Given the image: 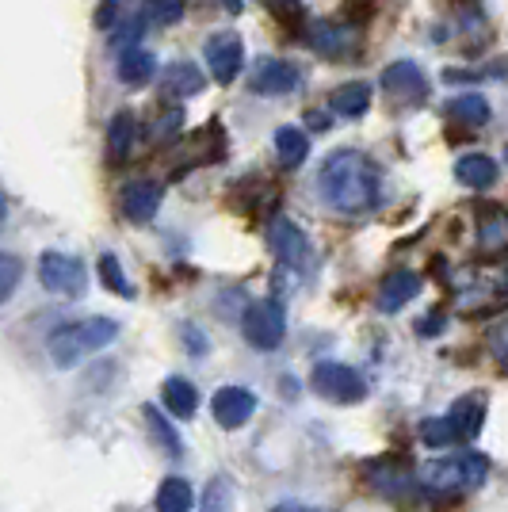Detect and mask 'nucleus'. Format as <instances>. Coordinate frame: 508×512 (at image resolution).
Masks as SVG:
<instances>
[{"instance_id":"nucleus-25","label":"nucleus","mask_w":508,"mask_h":512,"mask_svg":"<svg viewBox=\"0 0 508 512\" xmlns=\"http://www.w3.org/2000/svg\"><path fill=\"white\" fill-rule=\"evenodd\" d=\"M146 425H149V436L165 448V455H169V459H180V451H184L180 448V436H176V428L169 425V417H165L161 409L146 406Z\"/></svg>"},{"instance_id":"nucleus-29","label":"nucleus","mask_w":508,"mask_h":512,"mask_svg":"<svg viewBox=\"0 0 508 512\" xmlns=\"http://www.w3.org/2000/svg\"><path fill=\"white\" fill-rule=\"evenodd\" d=\"M199 512H233V490L226 478H214L211 486H207Z\"/></svg>"},{"instance_id":"nucleus-21","label":"nucleus","mask_w":508,"mask_h":512,"mask_svg":"<svg viewBox=\"0 0 508 512\" xmlns=\"http://www.w3.org/2000/svg\"><path fill=\"white\" fill-rule=\"evenodd\" d=\"M272 142H276L279 165H283V169H298V165L306 161V153H310V138H306V130H298V127H276Z\"/></svg>"},{"instance_id":"nucleus-16","label":"nucleus","mask_w":508,"mask_h":512,"mask_svg":"<svg viewBox=\"0 0 508 512\" xmlns=\"http://www.w3.org/2000/svg\"><path fill=\"white\" fill-rule=\"evenodd\" d=\"M310 43L325 58H348L352 46H356V31L352 27H340V23H314L310 27Z\"/></svg>"},{"instance_id":"nucleus-17","label":"nucleus","mask_w":508,"mask_h":512,"mask_svg":"<svg viewBox=\"0 0 508 512\" xmlns=\"http://www.w3.org/2000/svg\"><path fill=\"white\" fill-rule=\"evenodd\" d=\"M455 180L463 188L486 192V188L497 184V161L486 157V153H466V157H459V165H455Z\"/></svg>"},{"instance_id":"nucleus-34","label":"nucleus","mask_w":508,"mask_h":512,"mask_svg":"<svg viewBox=\"0 0 508 512\" xmlns=\"http://www.w3.org/2000/svg\"><path fill=\"white\" fill-rule=\"evenodd\" d=\"M268 512H321V509H310V505H298V501H279V505H272Z\"/></svg>"},{"instance_id":"nucleus-31","label":"nucleus","mask_w":508,"mask_h":512,"mask_svg":"<svg viewBox=\"0 0 508 512\" xmlns=\"http://www.w3.org/2000/svg\"><path fill=\"white\" fill-rule=\"evenodd\" d=\"M489 352H493L501 363H508V318L489 329Z\"/></svg>"},{"instance_id":"nucleus-33","label":"nucleus","mask_w":508,"mask_h":512,"mask_svg":"<svg viewBox=\"0 0 508 512\" xmlns=\"http://www.w3.org/2000/svg\"><path fill=\"white\" fill-rule=\"evenodd\" d=\"M440 329H444V321H440V314H424V318L417 321V333H421V337H436Z\"/></svg>"},{"instance_id":"nucleus-26","label":"nucleus","mask_w":508,"mask_h":512,"mask_svg":"<svg viewBox=\"0 0 508 512\" xmlns=\"http://www.w3.org/2000/svg\"><path fill=\"white\" fill-rule=\"evenodd\" d=\"M142 20L153 27H172L184 20V0H142Z\"/></svg>"},{"instance_id":"nucleus-1","label":"nucleus","mask_w":508,"mask_h":512,"mask_svg":"<svg viewBox=\"0 0 508 512\" xmlns=\"http://www.w3.org/2000/svg\"><path fill=\"white\" fill-rule=\"evenodd\" d=\"M321 199L340 214H363L379 203V169L360 150H337L318 172Z\"/></svg>"},{"instance_id":"nucleus-15","label":"nucleus","mask_w":508,"mask_h":512,"mask_svg":"<svg viewBox=\"0 0 508 512\" xmlns=\"http://www.w3.org/2000/svg\"><path fill=\"white\" fill-rule=\"evenodd\" d=\"M203 85H207V77H203L195 65L176 62L169 73L161 77V96H165L169 104H184L188 96H199V92H203Z\"/></svg>"},{"instance_id":"nucleus-18","label":"nucleus","mask_w":508,"mask_h":512,"mask_svg":"<svg viewBox=\"0 0 508 512\" xmlns=\"http://www.w3.org/2000/svg\"><path fill=\"white\" fill-rule=\"evenodd\" d=\"M329 107L337 111L340 119H360V115H367V107H371V85H363V81L337 85L333 96H329Z\"/></svg>"},{"instance_id":"nucleus-35","label":"nucleus","mask_w":508,"mask_h":512,"mask_svg":"<svg viewBox=\"0 0 508 512\" xmlns=\"http://www.w3.org/2000/svg\"><path fill=\"white\" fill-rule=\"evenodd\" d=\"M184 337H188V341H191V352H195V356H203V348H207V344H203V337H199V333H195L191 325H188V329H184Z\"/></svg>"},{"instance_id":"nucleus-28","label":"nucleus","mask_w":508,"mask_h":512,"mask_svg":"<svg viewBox=\"0 0 508 512\" xmlns=\"http://www.w3.org/2000/svg\"><path fill=\"white\" fill-rule=\"evenodd\" d=\"M482 245H486L489 253L508 249V214L505 211H489L486 218H482Z\"/></svg>"},{"instance_id":"nucleus-12","label":"nucleus","mask_w":508,"mask_h":512,"mask_svg":"<svg viewBox=\"0 0 508 512\" xmlns=\"http://www.w3.org/2000/svg\"><path fill=\"white\" fill-rule=\"evenodd\" d=\"M211 413L222 428L249 425L256 413V394L253 390H245V386H222V390L211 398Z\"/></svg>"},{"instance_id":"nucleus-8","label":"nucleus","mask_w":508,"mask_h":512,"mask_svg":"<svg viewBox=\"0 0 508 512\" xmlns=\"http://www.w3.org/2000/svg\"><path fill=\"white\" fill-rule=\"evenodd\" d=\"M203 58H207V69L214 73L218 85H233L241 73V62H245V50H241V39L233 31H214L203 43Z\"/></svg>"},{"instance_id":"nucleus-24","label":"nucleus","mask_w":508,"mask_h":512,"mask_svg":"<svg viewBox=\"0 0 508 512\" xmlns=\"http://www.w3.org/2000/svg\"><path fill=\"white\" fill-rule=\"evenodd\" d=\"M447 115H451L455 123H463V127H486L489 100L486 96H478V92H466V96H455V100L447 104Z\"/></svg>"},{"instance_id":"nucleus-38","label":"nucleus","mask_w":508,"mask_h":512,"mask_svg":"<svg viewBox=\"0 0 508 512\" xmlns=\"http://www.w3.org/2000/svg\"><path fill=\"white\" fill-rule=\"evenodd\" d=\"M505 165H508V146H505Z\"/></svg>"},{"instance_id":"nucleus-32","label":"nucleus","mask_w":508,"mask_h":512,"mask_svg":"<svg viewBox=\"0 0 508 512\" xmlns=\"http://www.w3.org/2000/svg\"><path fill=\"white\" fill-rule=\"evenodd\" d=\"M119 4H123V0H100V8H96V27H111V23L119 20Z\"/></svg>"},{"instance_id":"nucleus-27","label":"nucleus","mask_w":508,"mask_h":512,"mask_svg":"<svg viewBox=\"0 0 508 512\" xmlns=\"http://www.w3.org/2000/svg\"><path fill=\"white\" fill-rule=\"evenodd\" d=\"M96 272H100V283H104L111 295H123V299H134V287H130V279L123 276V264L115 260L111 253L100 256V264H96Z\"/></svg>"},{"instance_id":"nucleus-37","label":"nucleus","mask_w":508,"mask_h":512,"mask_svg":"<svg viewBox=\"0 0 508 512\" xmlns=\"http://www.w3.org/2000/svg\"><path fill=\"white\" fill-rule=\"evenodd\" d=\"M222 8H226V12H233V16H237V12H241V0H222Z\"/></svg>"},{"instance_id":"nucleus-5","label":"nucleus","mask_w":508,"mask_h":512,"mask_svg":"<svg viewBox=\"0 0 508 512\" xmlns=\"http://www.w3.org/2000/svg\"><path fill=\"white\" fill-rule=\"evenodd\" d=\"M241 337L260 348V352H276L283 337H287V314L276 299H260L253 302L245 314H241Z\"/></svg>"},{"instance_id":"nucleus-6","label":"nucleus","mask_w":508,"mask_h":512,"mask_svg":"<svg viewBox=\"0 0 508 512\" xmlns=\"http://www.w3.org/2000/svg\"><path fill=\"white\" fill-rule=\"evenodd\" d=\"M310 386L318 390L325 402H337V406H356L367 398V383L360 379V371H352L348 363L325 360L314 367L310 375Z\"/></svg>"},{"instance_id":"nucleus-2","label":"nucleus","mask_w":508,"mask_h":512,"mask_svg":"<svg viewBox=\"0 0 508 512\" xmlns=\"http://www.w3.org/2000/svg\"><path fill=\"white\" fill-rule=\"evenodd\" d=\"M119 337V321L115 318H85V321H69L62 329L50 333V360L54 367H77L88 352H100L107 344Z\"/></svg>"},{"instance_id":"nucleus-19","label":"nucleus","mask_w":508,"mask_h":512,"mask_svg":"<svg viewBox=\"0 0 508 512\" xmlns=\"http://www.w3.org/2000/svg\"><path fill=\"white\" fill-rule=\"evenodd\" d=\"M153 73H157V58H153L149 50H142V46L119 54V81H123V85H130V88L149 85Z\"/></svg>"},{"instance_id":"nucleus-7","label":"nucleus","mask_w":508,"mask_h":512,"mask_svg":"<svg viewBox=\"0 0 508 512\" xmlns=\"http://www.w3.org/2000/svg\"><path fill=\"white\" fill-rule=\"evenodd\" d=\"M39 283H43L50 295H65V299H81L85 295V283H88V272L85 264L77 260V256L69 253H58V249H50V253L39 256Z\"/></svg>"},{"instance_id":"nucleus-9","label":"nucleus","mask_w":508,"mask_h":512,"mask_svg":"<svg viewBox=\"0 0 508 512\" xmlns=\"http://www.w3.org/2000/svg\"><path fill=\"white\" fill-rule=\"evenodd\" d=\"M382 88H386V96L390 100H398L405 107H417L428 100V77L421 73V65L417 62H394L386 65V73H382Z\"/></svg>"},{"instance_id":"nucleus-36","label":"nucleus","mask_w":508,"mask_h":512,"mask_svg":"<svg viewBox=\"0 0 508 512\" xmlns=\"http://www.w3.org/2000/svg\"><path fill=\"white\" fill-rule=\"evenodd\" d=\"M260 4H268V8H295L298 0H260Z\"/></svg>"},{"instance_id":"nucleus-10","label":"nucleus","mask_w":508,"mask_h":512,"mask_svg":"<svg viewBox=\"0 0 508 512\" xmlns=\"http://www.w3.org/2000/svg\"><path fill=\"white\" fill-rule=\"evenodd\" d=\"M298 81H302L298 65L283 62V58H260L256 69L249 73V88L260 96H287L298 88Z\"/></svg>"},{"instance_id":"nucleus-13","label":"nucleus","mask_w":508,"mask_h":512,"mask_svg":"<svg viewBox=\"0 0 508 512\" xmlns=\"http://www.w3.org/2000/svg\"><path fill=\"white\" fill-rule=\"evenodd\" d=\"M421 295V276L417 272H409V268H398V272H390V276L382 279L379 287V310L382 314H398L402 306Z\"/></svg>"},{"instance_id":"nucleus-4","label":"nucleus","mask_w":508,"mask_h":512,"mask_svg":"<svg viewBox=\"0 0 508 512\" xmlns=\"http://www.w3.org/2000/svg\"><path fill=\"white\" fill-rule=\"evenodd\" d=\"M489 474V459L486 455H474V451H463L455 459H436L421 470V482L424 490H436V493H459L478 486L482 478Z\"/></svg>"},{"instance_id":"nucleus-23","label":"nucleus","mask_w":508,"mask_h":512,"mask_svg":"<svg viewBox=\"0 0 508 512\" xmlns=\"http://www.w3.org/2000/svg\"><path fill=\"white\" fill-rule=\"evenodd\" d=\"M157 512H191L195 509V493H191L188 478H165L161 486H157Z\"/></svg>"},{"instance_id":"nucleus-11","label":"nucleus","mask_w":508,"mask_h":512,"mask_svg":"<svg viewBox=\"0 0 508 512\" xmlns=\"http://www.w3.org/2000/svg\"><path fill=\"white\" fill-rule=\"evenodd\" d=\"M268 237H272V249H276V256L287 264V268L306 272V264H310V241H306V234L298 230L291 218L276 214V218H272V230H268Z\"/></svg>"},{"instance_id":"nucleus-14","label":"nucleus","mask_w":508,"mask_h":512,"mask_svg":"<svg viewBox=\"0 0 508 512\" xmlns=\"http://www.w3.org/2000/svg\"><path fill=\"white\" fill-rule=\"evenodd\" d=\"M119 203H123V214H127L130 222H149L153 214L161 211V184H153V180H130L123 195H119Z\"/></svg>"},{"instance_id":"nucleus-30","label":"nucleus","mask_w":508,"mask_h":512,"mask_svg":"<svg viewBox=\"0 0 508 512\" xmlns=\"http://www.w3.org/2000/svg\"><path fill=\"white\" fill-rule=\"evenodd\" d=\"M16 283H20V260L12 253L0 256V302H8L16 295Z\"/></svg>"},{"instance_id":"nucleus-3","label":"nucleus","mask_w":508,"mask_h":512,"mask_svg":"<svg viewBox=\"0 0 508 512\" xmlns=\"http://www.w3.org/2000/svg\"><path fill=\"white\" fill-rule=\"evenodd\" d=\"M482 417L486 409L478 398H459L455 406L447 409L444 417H432L421 425V436L428 448H447V444H466L482 432Z\"/></svg>"},{"instance_id":"nucleus-22","label":"nucleus","mask_w":508,"mask_h":512,"mask_svg":"<svg viewBox=\"0 0 508 512\" xmlns=\"http://www.w3.org/2000/svg\"><path fill=\"white\" fill-rule=\"evenodd\" d=\"M161 398H165V409H169L172 417H184V421H188L191 413L199 409V390H195L188 379H180V375L165 379V386H161Z\"/></svg>"},{"instance_id":"nucleus-20","label":"nucleus","mask_w":508,"mask_h":512,"mask_svg":"<svg viewBox=\"0 0 508 512\" xmlns=\"http://www.w3.org/2000/svg\"><path fill=\"white\" fill-rule=\"evenodd\" d=\"M130 146H134V115H130V111H119V115L107 123V165H123Z\"/></svg>"}]
</instances>
